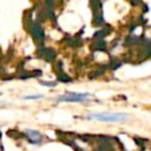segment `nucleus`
I'll list each match as a JSON object with an SVG mask.
<instances>
[{
	"label": "nucleus",
	"instance_id": "f257e3e1",
	"mask_svg": "<svg viewBox=\"0 0 151 151\" xmlns=\"http://www.w3.org/2000/svg\"><path fill=\"white\" fill-rule=\"evenodd\" d=\"M87 119L92 120H98V122H104V123H119V122H125L129 118L127 113H122V112H97V113H90L86 116Z\"/></svg>",
	"mask_w": 151,
	"mask_h": 151
},
{
	"label": "nucleus",
	"instance_id": "f03ea898",
	"mask_svg": "<svg viewBox=\"0 0 151 151\" xmlns=\"http://www.w3.org/2000/svg\"><path fill=\"white\" fill-rule=\"evenodd\" d=\"M92 98L90 93H78V92H67L57 97V101H66V103H83Z\"/></svg>",
	"mask_w": 151,
	"mask_h": 151
},
{
	"label": "nucleus",
	"instance_id": "7ed1b4c3",
	"mask_svg": "<svg viewBox=\"0 0 151 151\" xmlns=\"http://www.w3.org/2000/svg\"><path fill=\"white\" fill-rule=\"evenodd\" d=\"M26 136H27L29 143H32V144H40L42 142V136L40 134V132H38L35 130H26Z\"/></svg>",
	"mask_w": 151,
	"mask_h": 151
},
{
	"label": "nucleus",
	"instance_id": "20e7f679",
	"mask_svg": "<svg viewBox=\"0 0 151 151\" xmlns=\"http://www.w3.org/2000/svg\"><path fill=\"white\" fill-rule=\"evenodd\" d=\"M44 98L42 94H33V96H25L24 99H27V100H34V99H41Z\"/></svg>",
	"mask_w": 151,
	"mask_h": 151
},
{
	"label": "nucleus",
	"instance_id": "39448f33",
	"mask_svg": "<svg viewBox=\"0 0 151 151\" xmlns=\"http://www.w3.org/2000/svg\"><path fill=\"white\" fill-rule=\"evenodd\" d=\"M41 84H44L45 86H50V87H53L57 85L55 83H51V81H41Z\"/></svg>",
	"mask_w": 151,
	"mask_h": 151
}]
</instances>
